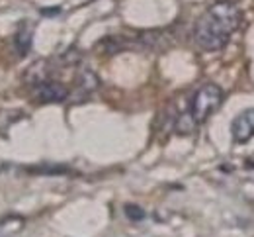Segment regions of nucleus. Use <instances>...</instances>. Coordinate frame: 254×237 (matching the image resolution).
Instances as JSON below:
<instances>
[{
  "label": "nucleus",
  "instance_id": "nucleus-1",
  "mask_svg": "<svg viewBox=\"0 0 254 237\" xmlns=\"http://www.w3.org/2000/svg\"><path fill=\"white\" fill-rule=\"evenodd\" d=\"M243 12L231 0H219L211 4L195 22L193 39L203 51H221L231 35L241 28Z\"/></svg>",
  "mask_w": 254,
  "mask_h": 237
},
{
  "label": "nucleus",
  "instance_id": "nucleus-2",
  "mask_svg": "<svg viewBox=\"0 0 254 237\" xmlns=\"http://www.w3.org/2000/svg\"><path fill=\"white\" fill-rule=\"evenodd\" d=\"M225 92L219 84L215 82H205L201 84L190 102V118L193 124H203L211 118V114H215L219 110V106L223 104Z\"/></svg>",
  "mask_w": 254,
  "mask_h": 237
},
{
  "label": "nucleus",
  "instance_id": "nucleus-3",
  "mask_svg": "<svg viewBox=\"0 0 254 237\" xmlns=\"http://www.w3.org/2000/svg\"><path fill=\"white\" fill-rule=\"evenodd\" d=\"M33 96L43 104H59V102H64L68 98V88L61 80L41 79L33 86Z\"/></svg>",
  "mask_w": 254,
  "mask_h": 237
},
{
  "label": "nucleus",
  "instance_id": "nucleus-4",
  "mask_svg": "<svg viewBox=\"0 0 254 237\" xmlns=\"http://www.w3.org/2000/svg\"><path fill=\"white\" fill-rule=\"evenodd\" d=\"M231 136L233 141L243 145V143H249L254 137V108H249L245 112H241L233 124H231Z\"/></svg>",
  "mask_w": 254,
  "mask_h": 237
},
{
  "label": "nucleus",
  "instance_id": "nucleus-5",
  "mask_svg": "<svg viewBox=\"0 0 254 237\" xmlns=\"http://www.w3.org/2000/svg\"><path fill=\"white\" fill-rule=\"evenodd\" d=\"M14 45L18 49L20 55H26L32 47V28L28 24H22L18 28V32L14 34Z\"/></svg>",
  "mask_w": 254,
  "mask_h": 237
},
{
  "label": "nucleus",
  "instance_id": "nucleus-6",
  "mask_svg": "<svg viewBox=\"0 0 254 237\" xmlns=\"http://www.w3.org/2000/svg\"><path fill=\"white\" fill-rule=\"evenodd\" d=\"M76 82H78V88H82V90H86V92L94 90L96 86H98V79H96L94 73H90V71H84V73L76 79Z\"/></svg>",
  "mask_w": 254,
  "mask_h": 237
},
{
  "label": "nucleus",
  "instance_id": "nucleus-7",
  "mask_svg": "<svg viewBox=\"0 0 254 237\" xmlns=\"http://www.w3.org/2000/svg\"><path fill=\"white\" fill-rule=\"evenodd\" d=\"M126 214L127 218H131V220H143V216H145V212L139 210V206H131V204L126 206Z\"/></svg>",
  "mask_w": 254,
  "mask_h": 237
}]
</instances>
